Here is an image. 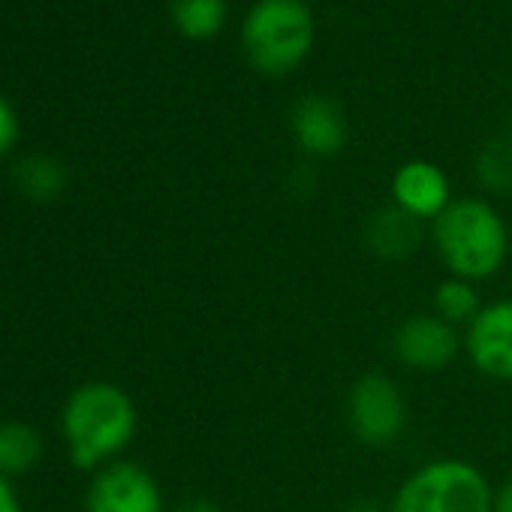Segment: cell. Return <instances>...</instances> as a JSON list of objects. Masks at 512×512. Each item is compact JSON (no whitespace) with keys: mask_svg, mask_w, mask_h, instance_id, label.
<instances>
[{"mask_svg":"<svg viewBox=\"0 0 512 512\" xmlns=\"http://www.w3.org/2000/svg\"><path fill=\"white\" fill-rule=\"evenodd\" d=\"M16 184L22 187L25 196L37 199V202H49V199L61 196V190L67 187V169L55 157L34 154L19 163Z\"/></svg>","mask_w":512,"mask_h":512,"instance_id":"4fadbf2b","label":"cell"},{"mask_svg":"<svg viewBox=\"0 0 512 512\" xmlns=\"http://www.w3.org/2000/svg\"><path fill=\"white\" fill-rule=\"evenodd\" d=\"M395 205L419 220H437L449 208V181L446 175L425 160L404 163L392 178Z\"/></svg>","mask_w":512,"mask_h":512,"instance_id":"9c48e42d","label":"cell"},{"mask_svg":"<svg viewBox=\"0 0 512 512\" xmlns=\"http://www.w3.org/2000/svg\"><path fill=\"white\" fill-rule=\"evenodd\" d=\"M178 512H223V509L211 500H187L184 506H178Z\"/></svg>","mask_w":512,"mask_h":512,"instance_id":"ffe728a7","label":"cell"},{"mask_svg":"<svg viewBox=\"0 0 512 512\" xmlns=\"http://www.w3.org/2000/svg\"><path fill=\"white\" fill-rule=\"evenodd\" d=\"M172 19L190 40H208L226 19V0H172Z\"/></svg>","mask_w":512,"mask_h":512,"instance_id":"5bb4252c","label":"cell"},{"mask_svg":"<svg viewBox=\"0 0 512 512\" xmlns=\"http://www.w3.org/2000/svg\"><path fill=\"white\" fill-rule=\"evenodd\" d=\"M479 181L494 193H512V136L488 142L476 160Z\"/></svg>","mask_w":512,"mask_h":512,"instance_id":"2e32d148","label":"cell"},{"mask_svg":"<svg viewBox=\"0 0 512 512\" xmlns=\"http://www.w3.org/2000/svg\"><path fill=\"white\" fill-rule=\"evenodd\" d=\"M368 247L383 260H407L422 244V220L398 205L380 208L365 229Z\"/></svg>","mask_w":512,"mask_h":512,"instance_id":"8fae6325","label":"cell"},{"mask_svg":"<svg viewBox=\"0 0 512 512\" xmlns=\"http://www.w3.org/2000/svg\"><path fill=\"white\" fill-rule=\"evenodd\" d=\"M392 347L401 365L431 374L452 365V359L461 350V338L455 326L440 320L437 314H416L398 326Z\"/></svg>","mask_w":512,"mask_h":512,"instance_id":"52a82bcc","label":"cell"},{"mask_svg":"<svg viewBox=\"0 0 512 512\" xmlns=\"http://www.w3.org/2000/svg\"><path fill=\"white\" fill-rule=\"evenodd\" d=\"M139 413L133 398L115 383H85L79 386L61 413L64 440L70 458L82 470L112 464L133 440Z\"/></svg>","mask_w":512,"mask_h":512,"instance_id":"6da1fadb","label":"cell"},{"mask_svg":"<svg viewBox=\"0 0 512 512\" xmlns=\"http://www.w3.org/2000/svg\"><path fill=\"white\" fill-rule=\"evenodd\" d=\"M434 308H437V317L458 326V323H473L482 311L479 305V296H476V287L470 281H461V278H449L437 287L434 293Z\"/></svg>","mask_w":512,"mask_h":512,"instance_id":"9a60e30c","label":"cell"},{"mask_svg":"<svg viewBox=\"0 0 512 512\" xmlns=\"http://www.w3.org/2000/svg\"><path fill=\"white\" fill-rule=\"evenodd\" d=\"M494 512H512V479L494 491Z\"/></svg>","mask_w":512,"mask_h":512,"instance_id":"d6986e66","label":"cell"},{"mask_svg":"<svg viewBox=\"0 0 512 512\" xmlns=\"http://www.w3.org/2000/svg\"><path fill=\"white\" fill-rule=\"evenodd\" d=\"M19 139V121H16V112L10 109V103L0 97V157H4Z\"/></svg>","mask_w":512,"mask_h":512,"instance_id":"e0dca14e","label":"cell"},{"mask_svg":"<svg viewBox=\"0 0 512 512\" xmlns=\"http://www.w3.org/2000/svg\"><path fill=\"white\" fill-rule=\"evenodd\" d=\"M347 416L365 446H392L407 428V404L386 374H365L353 383Z\"/></svg>","mask_w":512,"mask_h":512,"instance_id":"5b68a950","label":"cell"},{"mask_svg":"<svg viewBox=\"0 0 512 512\" xmlns=\"http://www.w3.org/2000/svg\"><path fill=\"white\" fill-rule=\"evenodd\" d=\"M293 133L299 145L314 157H332L347 142V121L335 100L305 97L293 109Z\"/></svg>","mask_w":512,"mask_h":512,"instance_id":"30bf717a","label":"cell"},{"mask_svg":"<svg viewBox=\"0 0 512 512\" xmlns=\"http://www.w3.org/2000/svg\"><path fill=\"white\" fill-rule=\"evenodd\" d=\"M0 512H25L16 488L10 485V479L4 473H0Z\"/></svg>","mask_w":512,"mask_h":512,"instance_id":"ac0fdd59","label":"cell"},{"mask_svg":"<svg viewBox=\"0 0 512 512\" xmlns=\"http://www.w3.org/2000/svg\"><path fill=\"white\" fill-rule=\"evenodd\" d=\"M85 512H163V491L145 467L112 461L88 485Z\"/></svg>","mask_w":512,"mask_h":512,"instance_id":"8992f818","label":"cell"},{"mask_svg":"<svg viewBox=\"0 0 512 512\" xmlns=\"http://www.w3.org/2000/svg\"><path fill=\"white\" fill-rule=\"evenodd\" d=\"M434 244L440 260L461 281L491 278L509 253L503 217L482 199H458L434 220Z\"/></svg>","mask_w":512,"mask_h":512,"instance_id":"7a4b0ae2","label":"cell"},{"mask_svg":"<svg viewBox=\"0 0 512 512\" xmlns=\"http://www.w3.org/2000/svg\"><path fill=\"white\" fill-rule=\"evenodd\" d=\"M392 512H494V491L473 464L443 458L404 479Z\"/></svg>","mask_w":512,"mask_h":512,"instance_id":"277c9868","label":"cell"},{"mask_svg":"<svg viewBox=\"0 0 512 512\" xmlns=\"http://www.w3.org/2000/svg\"><path fill=\"white\" fill-rule=\"evenodd\" d=\"M43 455L40 434L25 422H7L0 425V473L19 476L28 473Z\"/></svg>","mask_w":512,"mask_h":512,"instance_id":"7c38bea8","label":"cell"},{"mask_svg":"<svg viewBox=\"0 0 512 512\" xmlns=\"http://www.w3.org/2000/svg\"><path fill=\"white\" fill-rule=\"evenodd\" d=\"M464 347L482 374L512 380V299L485 305L467 326Z\"/></svg>","mask_w":512,"mask_h":512,"instance_id":"ba28073f","label":"cell"},{"mask_svg":"<svg viewBox=\"0 0 512 512\" xmlns=\"http://www.w3.org/2000/svg\"><path fill=\"white\" fill-rule=\"evenodd\" d=\"M247 61L269 76L296 70L314 43V19L302 0H260L241 28Z\"/></svg>","mask_w":512,"mask_h":512,"instance_id":"3957f363","label":"cell"}]
</instances>
